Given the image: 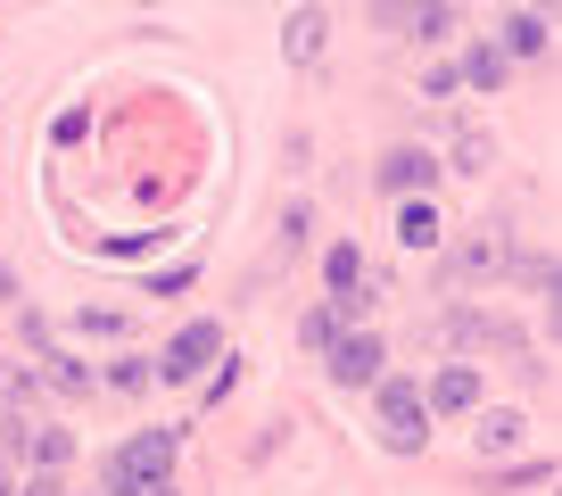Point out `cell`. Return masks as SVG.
<instances>
[{"label": "cell", "instance_id": "1", "mask_svg": "<svg viewBox=\"0 0 562 496\" xmlns=\"http://www.w3.org/2000/svg\"><path fill=\"white\" fill-rule=\"evenodd\" d=\"M149 480H175V430H133V439L100 463L108 496H133V488H149Z\"/></svg>", "mask_w": 562, "mask_h": 496}, {"label": "cell", "instance_id": "2", "mask_svg": "<svg viewBox=\"0 0 562 496\" xmlns=\"http://www.w3.org/2000/svg\"><path fill=\"white\" fill-rule=\"evenodd\" d=\"M422 439H430V397H422V381H381V447L389 455H422Z\"/></svg>", "mask_w": 562, "mask_h": 496}, {"label": "cell", "instance_id": "3", "mask_svg": "<svg viewBox=\"0 0 562 496\" xmlns=\"http://www.w3.org/2000/svg\"><path fill=\"white\" fill-rule=\"evenodd\" d=\"M430 331H439V339H463V348H505V356H521V372H546V364H529L521 323H505V315H480V306H447Z\"/></svg>", "mask_w": 562, "mask_h": 496}, {"label": "cell", "instance_id": "4", "mask_svg": "<svg viewBox=\"0 0 562 496\" xmlns=\"http://www.w3.org/2000/svg\"><path fill=\"white\" fill-rule=\"evenodd\" d=\"M215 356H224V323H182V331L166 339V356H158V381H199Z\"/></svg>", "mask_w": 562, "mask_h": 496}, {"label": "cell", "instance_id": "5", "mask_svg": "<svg viewBox=\"0 0 562 496\" xmlns=\"http://www.w3.org/2000/svg\"><path fill=\"white\" fill-rule=\"evenodd\" d=\"M331 381H339V390L381 381V339H372V331H331Z\"/></svg>", "mask_w": 562, "mask_h": 496}, {"label": "cell", "instance_id": "6", "mask_svg": "<svg viewBox=\"0 0 562 496\" xmlns=\"http://www.w3.org/2000/svg\"><path fill=\"white\" fill-rule=\"evenodd\" d=\"M372 182H381V191L389 199H430V182H439V158H430V149H389V158H381V174H372Z\"/></svg>", "mask_w": 562, "mask_h": 496}, {"label": "cell", "instance_id": "7", "mask_svg": "<svg viewBox=\"0 0 562 496\" xmlns=\"http://www.w3.org/2000/svg\"><path fill=\"white\" fill-rule=\"evenodd\" d=\"M323 42H331V18H323L315 0H306V9H290V34H281L290 67H323Z\"/></svg>", "mask_w": 562, "mask_h": 496}, {"label": "cell", "instance_id": "8", "mask_svg": "<svg viewBox=\"0 0 562 496\" xmlns=\"http://www.w3.org/2000/svg\"><path fill=\"white\" fill-rule=\"evenodd\" d=\"M463 25V0H405V34L430 50V42H447Z\"/></svg>", "mask_w": 562, "mask_h": 496}, {"label": "cell", "instance_id": "9", "mask_svg": "<svg viewBox=\"0 0 562 496\" xmlns=\"http://www.w3.org/2000/svg\"><path fill=\"white\" fill-rule=\"evenodd\" d=\"M463 406H480V372L472 364H447L439 381H430V414H463Z\"/></svg>", "mask_w": 562, "mask_h": 496}, {"label": "cell", "instance_id": "10", "mask_svg": "<svg viewBox=\"0 0 562 496\" xmlns=\"http://www.w3.org/2000/svg\"><path fill=\"white\" fill-rule=\"evenodd\" d=\"M9 447H18V455H34L42 472H67V455H75L67 430H25V422H18V439H9Z\"/></svg>", "mask_w": 562, "mask_h": 496}, {"label": "cell", "instance_id": "11", "mask_svg": "<svg viewBox=\"0 0 562 496\" xmlns=\"http://www.w3.org/2000/svg\"><path fill=\"white\" fill-rule=\"evenodd\" d=\"M505 75H513V58L496 50V42H472V50H463V75H456V83H472V91H496Z\"/></svg>", "mask_w": 562, "mask_h": 496}, {"label": "cell", "instance_id": "12", "mask_svg": "<svg viewBox=\"0 0 562 496\" xmlns=\"http://www.w3.org/2000/svg\"><path fill=\"white\" fill-rule=\"evenodd\" d=\"M496 50H505V58H546V18H538V9H513Z\"/></svg>", "mask_w": 562, "mask_h": 496}, {"label": "cell", "instance_id": "13", "mask_svg": "<svg viewBox=\"0 0 562 496\" xmlns=\"http://www.w3.org/2000/svg\"><path fill=\"white\" fill-rule=\"evenodd\" d=\"M397 240H405V248H430V240H439V215H430V199H405Z\"/></svg>", "mask_w": 562, "mask_h": 496}, {"label": "cell", "instance_id": "14", "mask_svg": "<svg viewBox=\"0 0 562 496\" xmlns=\"http://www.w3.org/2000/svg\"><path fill=\"white\" fill-rule=\"evenodd\" d=\"M521 414H488V422H480V455H505V447H521Z\"/></svg>", "mask_w": 562, "mask_h": 496}, {"label": "cell", "instance_id": "15", "mask_svg": "<svg viewBox=\"0 0 562 496\" xmlns=\"http://www.w3.org/2000/svg\"><path fill=\"white\" fill-rule=\"evenodd\" d=\"M50 390L58 397H91V372L75 364V356H50Z\"/></svg>", "mask_w": 562, "mask_h": 496}, {"label": "cell", "instance_id": "16", "mask_svg": "<svg viewBox=\"0 0 562 496\" xmlns=\"http://www.w3.org/2000/svg\"><path fill=\"white\" fill-rule=\"evenodd\" d=\"M331 331H339V315H331V306H315V315L299 323V339H306V348H331Z\"/></svg>", "mask_w": 562, "mask_h": 496}, {"label": "cell", "instance_id": "17", "mask_svg": "<svg viewBox=\"0 0 562 496\" xmlns=\"http://www.w3.org/2000/svg\"><path fill=\"white\" fill-rule=\"evenodd\" d=\"M538 480H554V463H513V472H496V488H538Z\"/></svg>", "mask_w": 562, "mask_h": 496}, {"label": "cell", "instance_id": "18", "mask_svg": "<svg viewBox=\"0 0 562 496\" xmlns=\"http://www.w3.org/2000/svg\"><path fill=\"white\" fill-rule=\"evenodd\" d=\"M140 381H149V364H140V356H124V364L108 372V390H140Z\"/></svg>", "mask_w": 562, "mask_h": 496}, {"label": "cell", "instance_id": "19", "mask_svg": "<svg viewBox=\"0 0 562 496\" xmlns=\"http://www.w3.org/2000/svg\"><path fill=\"white\" fill-rule=\"evenodd\" d=\"M456 158H463V174H480V166H488V142H480V133H463Z\"/></svg>", "mask_w": 562, "mask_h": 496}, {"label": "cell", "instance_id": "20", "mask_svg": "<svg viewBox=\"0 0 562 496\" xmlns=\"http://www.w3.org/2000/svg\"><path fill=\"white\" fill-rule=\"evenodd\" d=\"M133 496H175V480H149V488H133Z\"/></svg>", "mask_w": 562, "mask_h": 496}, {"label": "cell", "instance_id": "21", "mask_svg": "<svg viewBox=\"0 0 562 496\" xmlns=\"http://www.w3.org/2000/svg\"><path fill=\"white\" fill-rule=\"evenodd\" d=\"M9 290H18V282H9V266H0V298H9Z\"/></svg>", "mask_w": 562, "mask_h": 496}]
</instances>
